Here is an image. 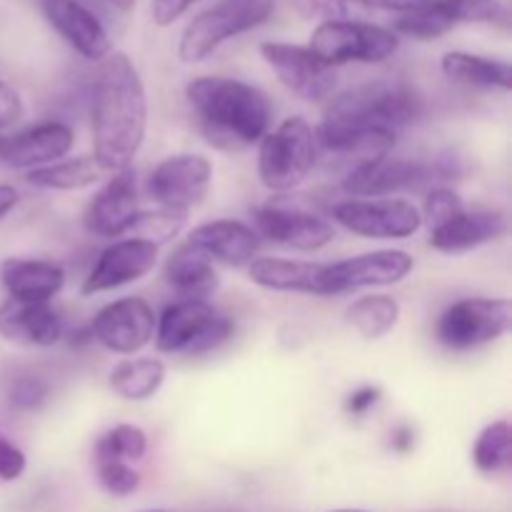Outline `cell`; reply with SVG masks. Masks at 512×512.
I'll list each match as a JSON object with an SVG mask.
<instances>
[{
	"instance_id": "20",
	"label": "cell",
	"mask_w": 512,
	"mask_h": 512,
	"mask_svg": "<svg viewBox=\"0 0 512 512\" xmlns=\"http://www.w3.org/2000/svg\"><path fill=\"white\" fill-rule=\"evenodd\" d=\"M188 243L203 250L213 263L228 268H248L260 250V238L250 225L233 218L210 220L190 230Z\"/></svg>"
},
{
	"instance_id": "43",
	"label": "cell",
	"mask_w": 512,
	"mask_h": 512,
	"mask_svg": "<svg viewBox=\"0 0 512 512\" xmlns=\"http://www.w3.org/2000/svg\"><path fill=\"white\" fill-rule=\"evenodd\" d=\"M413 448H415V430L405 423L398 425V428H393V433H390V450L400 455H408Z\"/></svg>"
},
{
	"instance_id": "45",
	"label": "cell",
	"mask_w": 512,
	"mask_h": 512,
	"mask_svg": "<svg viewBox=\"0 0 512 512\" xmlns=\"http://www.w3.org/2000/svg\"><path fill=\"white\" fill-rule=\"evenodd\" d=\"M110 3H113L118 10H123V13H128V10L135 8V0H110Z\"/></svg>"
},
{
	"instance_id": "16",
	"label": "cell",
	"mask_w": 512,
	"mask_h": 512,
	"mask_svg": "<svg viewBox=\"0 0 512 512\" xmlns=\"http://www.w3.org/2000/svg\"><path fill=\"white\" fill-rule=\"evenodd\" d=\"M75 133L63 120H43L38 125L8 135L0 143V163L13 170H35L58 163L73 150Z\"/></svg>"
},
{
	"instance_id": "42",
	"label": "cell",
	"mask_w": 512,
	"mask_h": 512,
	"mask_svg": "<svg viewBox=\"0 0 512 512\" xmlns=\"http://www.w3.org/2000/svg\"><path fill=\"white\" fill-rule=\"evenodd\" d=\"M380 388H375V385H365V388H358L353 390V393L348 395V400H345V410H348L350 415H365L368 410H373L375 405H378L380 400Z\"/></svg>"
},
{
	"instance_id": "40",
	"label": "cell",
	"mask_w": 512,
	"mask_h": 512,
	"mask_svg": "<svg viewBox=\"0 0 512 512\" xmlns=\"http://www.w3.org/2000/svg\"><path fill=\"white\" fill-rule=\"evenodd\" d=\"M23 110L25 105L18 90L10 83H5V80H0V130L18 123L23 118Z\"/></svg>"
},
{
	"instance_id": "3",
	"label": "cell",
	"mask_w": 512,
	"mask_h": 512,
	"mask_svg": "<svg viewBox=\"0 0 512 512\" xmlns=\"http://www.w3.org/2000/svg\"><path fill=\"white\" fill-rule=\"evenodd\" d=\"M320 158L318 133L303 115L268 130L258 148V178L270 193H290L305 183Z\"/></svg>"
},
{
	"instance_id": "47",
	"label": "cell",
	"mask_w": 512,
	"mask_h": 512,
	"mask_svg": "<svg viewBox=\"0 0 512 512\" xmlns=\"http://www.w3.org/2000/svg\"><path fill=\"white\" fill-rule=\"evenodd\" d=\"M143 512H168V510H143Z\"/></svg>"
},
{
	"instance_id": "39",
	"label": "cell",
	"mask_w": 512,
	"mask_h": 512,
	"mask_svg": "<svg viewBox=\"0 0 512 512\" xmlns=\"http://www.w3.org/2000/svg\"><path fill=\"white\" fill-rule=\"evenodd\" d=\"M25 468H28V460H25L23 450L13 440L0 435V480L3 483H13V480L23 478Z\"/></svg>"
},
{
	"instance_id": "5",
	"label": "cell",
	"mask_w": 512,
	"mask_h": 512,
	"mask_svg": "<svg viewBox=\"0 0 512 512\" xmlns=\"http://www.w3.org/2000/svg\"><path fill=\"white\" fill-rule=\"evenodd\" d=\"M275 0H220L213 8L195 15L183 30L178 55L183 63H200L210 58L225 40L243 35L268 23Z\"/></svg>"
},
{
	"instance_id": "10",
	"label": "cell",
	"mask_w": 512,
	"mask_h": 512,
	"mask_svg": "<svg viewBox=\"0 0 512 512\" xmlns=\"http://www.w3.org/2000/svg\"><path fill=\"white\" fill-rule=\"evenodd\" d=\"M260 55L273 68L280 83L300 100L318 103L330 98L338 85V73L333 65L323 63L308 45L268 40L260 45Z\"/></svg>"
},
{
	"instance_id": "41",
	"label": "cell",
	"mask_w": 512,
	"mask_h": 512,
	"mask_svg": "<svg viewBox=\"0 0 512 512\" xmlns=\"http://www.w3.org/2000/svg\"><path fill=\"white\" fill-rule=\"evenodd\" d=\"M195 3H203V0H153V20L160 28H168L175 20L183 18Z\"/></svg>"
},
{
	"instance_id": "6",
	"label": "cell",
	"mask_w": 512,
	"mask_h": 512,
	"mask_svg": "<svg viewBox=\"0 0 512 512\" xmlns=\"http://www.w3.org/2000/svg\"><path fill=\"white\" fill-rule=\"evenodd\" d=\"M512 325L508 298H463L450 303L435 320V340L453 353L483 348L503 338Z\"/></svg>"
},
{
	"instance_id": "22",
	"label": "cell",
	"mask_w": 512,
	"mask_h": 512,
	"mask_svg": "<svg viewBox=\"0 0 512 512\" xmlns=\"http://www.w3.org/2000/svg\"><path fill=\"white\" fill-rule=\"evenodd\" d=\"M0 283L13 300L50 303L65 285L63 265L40 258H5L0 263Z\"/></svg>"
},
{
	"instance_id": "44",
	"label": "cell",
	"mask_w": 512,
	"mask_h": 512,
	"mask_svg": "<svg viewBox=\"0 0 512 512\" xmlns=\"http://www.w3.org/2000/svg\"><path fill=\"white\" fill-rule=\"evenodd\" d=\"M20 193L13 188V185H0V223L18 208Z\"/></svg>"
},
{
	"instance_id": "8",
	"label": "cell",
	"mask_w": 512,
	"mask_h": 512,
	"mask_svg": "<svg viewBox=\"0 0 512 512\" xmlns=\"http://www.w3.org/2000/svg\"><path fill=\"white\" fill-rule=\"evenodd\" d=\"M330 215L340 228L370 240H405L423 228L420 208L405 198H348Z\"/></svg>"
},
{
	"instance_id": "46",
	"label": "cell",
	"mask_w": 512,
	"mask_h": 512,
	"mask_svg": "<svg viewBox=\"0 0 512 512\" xmlns=\"http://www.w3.org/2000/svg\"><path fill=\"white\" fill-rule=\"evenodd\" d=\"M330 512H368V510H353V508H340V510H330Z\"/></svg>"
},
{
	"instance_id": "30",
	"label": "cell",
	"mask_w": 512,
	"mask_h": 512,
	"mask_svg": "<svg viewBox=\"0 0 512 512\" xmlns=\"http://www.w3.org/2000/svg\"><path fill=\"white\" fill-rule=\"evenodd\" d=\"M148 453V435L133 423H120L95 440L93 458L98 463H135Z\"/></svg>"
},
{
	"instance_id": "12",
	"label": "cell",
	"mask_w": 512,
	"mask_h": 512,
	"mask_svg": "<svg viewBox=\"0 0 512 512\" xmlns=\"http://www.w3.org/2000/svg\"><path fill=\"white\" fill-rule=\"evenodd\" d=\"M253 225L258 238L270 240L298 253H318L335 240V228L330 220L313 210L290 208V205L268 203L253 210Z\"/></svg>"
},
{
	"instance_id": "34",
	"label": "cell",
	"mask_w": 512,
	"mask_h": 512,
	"mask_svg": "<svg viewBox=\"0 0 512 512\" xmlns=\"http://www.w3.org/2000/svg\"><path fill=\"white\" fill-rule=\"evenodd\" d=\"M185 225L183 213H173V210H153V213H138L133 225V238H143L153 245H165L180 233Z\"/></svg>"
},
{
	"instance_id": "48",
	"label": "cell",
	"mask_w": 512,
	"mask_h": 512,
	"mask_svg": "<svg viewBox=\"0 0 512 512\" xmlns=\"http://www.w3.org/2000/svg\"><path fill=\"white\" fill-rule=\"evenodd\" d=\"M0 143H3V135H0Z\"/></svg>"
},
{
	"instance_id": "37",
	"label": "cell",
	"mask_w": 512,
	"mask_h": 512,
	"mask_svg": "<svg viewBox=\"0 0 512 512\" xmlns=\"http://www.w3.org/2000/svg\"><path fill=\"white\" fill-rule=\"evenodd\" d=\"M295 8L303 18L333 23V20H355V10H360L353 0H295Z\"/></svg>"
},
{
	"instance_id": "18",
	"label": "cell",
	"mask_w": 512,
	"mask_h": 512,
	"mask_svg": "<svg viewBox=\"0 0 512 512\" xmlns=\"http://www.w3.org/2000/svg\"><path fill=\"white\" fill-rule=\"evenodd\" d=\"M40 10L55 33L85 60L100 63L113 50L105 25L80 0H40Z\"/></svg>"
},
{
	"instance_id": "9",
	"label": "cell",
	"mask_w": 512,
	"mask_h": 512,
	"mask_svg": "<svg viewBox=\"0 0 512 512\" xmlns=\"http://www.w3.org/2000/svg\"><path fill=\"white\" fill-rule=\"evenodd\" d=\"M213 183V163L200 153H178L160 160L148 175L150 200L163 210L188 215L200 205Z\"/></svg>"
},
{
	"instance_id": "7",
	"label": "cell",
	"mask_w": 512,
	"mask_h": 512,
	"mask_svg": "<svg viewBox=\"0 0 512 512\" xmlns=\"http://www.w3.org/2000/svg\"><path fill=\"white\" fill-rule=\"evenodd\" d=\"M308 48L333 68L345 63L375 65L398 53L400 38L390 28L365 20H333L313 30Z\"/></svg>"
},
{
	"instance_id": "14",
	"label": "cell",
	"mask_w": 512,
	"mask_h": 512,
	"mask_svg": "<svg viewBox=\"0 0 512 512\" xmlns=\"http://www.w3.org/2000/svg\"><path fill=\"white\" fill-rule=\"evenodd\" d=\"M158 245L143 238H123L110 243L95 260L93 270L80 285L83 295H98L138 283L158 265Z\"/></svg>"
},
{
	"instance_id": "21",
	"label": "cell",
	"mask_w": 512,
	"mask_h": 512,
	"mask_svg": "<svg viewBox=\"0 0 512 512\" xmlns=\"http://www.w3.org/2000/svg\"><path fill=\"white\" fill-rule=\"evenodd\" d=\"M508 233V215L503 210H463L448 223L430 230V248L458 255L500 240Z\"/></svg>"
},
{
	"instance_id": "15",
	"label": "cell",
	"mask_w": 512,
	"mask_h": 512,
	"mask_svg": "<svg viewBox=\"0 0 512 512\" xmlns=\"http://www.w3.org/2000/svg\"><path fill=\"white\" fill-rule=\"evenodd\" d=\"M138 213V175L133 168H125L113 173V178L95 193L85 208L83 225L98 238H120L130 235Z\"/></svg>"
},
{
	"instance_id": "11",
	"label": "cell",
	"mask_w": 512,
	"mask_h": 512,
	"mask_svg": "<svg viewBox=\"0 0 512 512\" xmlns=\"http://www.w3.org/2000/svg\"><path fill=\"white\" fill-rule=\"evenodd\" d=\"M153 305L138 295L113 300L95 313L90 323V338L115 355H135L153 343L155 335Z\"/></svg>"
},
{
	"instance_id": "4",
	"label": "cell",
	"mask_w": 512,
	"mask_h": 512,
	"mask_svg": "<svg viewBox=\"0 0 512 512\" xmlns=\"http://www.w3.org/2000/svg\"><path fill=\"white\" fill-rule=\"evenodd\" d=\"M235 320L208 300H175L155 320V350L163 355H208L228 343Z\"/></svg>"
},
{
	"instance_id": "33",
	"label": "cell",
	"mask_w": 512,
	"mask_h": 512,
	"mask_svg": "<svg viewBox=\"0 0 512 512\" xmlns=\"http://www.w3.org/2000/svg\"><path fill=\"white\" fill-rule=\"evenodd\" d=\"M8 405L18 413H40L50 403L53 385L43 375L25 373L10 380L8 385Z\"/></svg>"
},
{
	"instance_id": "38",
	"label": "cell",
	"mask_w": 512,
	"mask_h": 512,
	"mask_svg": "<svg viewBox=\"0 0 512 512\" xmlns=\"http://www.w3.org/2000/svg\"><path fill=\"white\" fill-rule=\"evenodd\" d=\"M360 10H390V13H418V10L453 8L458 18V5L463 0H353Z\"/></svg>"
},
{
	"instance_id": "25",
	"label": "cell",
	"mask_w": 512,
	"mask_h": 512,
	"mask_svg": "<svg viewBox=\"0 0 512 512\" xmlns=\"http://www.w3.org/2000/svg\"><path fill=\"white\" fill-rule=\"evenodd\" d=\"M440 68H443L445 78L453 80V83L468 85V88L505 90V93L512 88V70L505 60L450 50L440 60Z\"/></svg>"
},
{
	"instance_id": "35",
	"label": "cell",
	"mask_w": 512,
	"mask_h": 512,
	"mask_svg": "<svg viewBox=\"0 0 512 512\" xmlns=\"http://www.w3.org/2000/svg\"><path fill=\"white\" fill-rule=\"evenodd\" d=\"M463 210V198H460L453 188H433L425 195L420 218H423V223H428L430 230H433L438 228V225L448 223L450 218H455V215L463 213Z\"/></svg>"
},
{
	"instance_id": "17",
	"label": "cell",
	"mask_w": 512,
	"mask_h": 512,
	"mask_svg": "<svg viewBox=\"0 0 512 512\" xmlns=\"http://www.w3.org/2000/svg\"><path fill=\"white\" fill-rule=\"evenodd\" d=\"M425 180H430L425 163L385 155L350 168L343 178V193L348 198H390L403 190L420 188Z\"/></svg>"
},
{
	"instance_id": "1",
	"label": "cell",
	"mask_w": 512,
	"mask_h": 512,
	"mask_svg": "<svg viewBox=\"0 0 512 512\" xmlns=\"http://www.w3.org/2000/svg\"><path fill=\"white\" fill-rule=\"evenodd\" d=\"M93 158L108 175L133 168L148 130V98L138 68L125 53L100 60L93 80Z\"/></svg>"
},
{
	"instance_id": "32",
	"label": "cell",
	"mask_w": 512,
	"mask_h": 512,
	"mask_svg": "<svg viewBox=\"0 0 512 512\" xmlns=\"http://www.w3.org/2000/svg\"><path fill=\"white\" fill-rule=\"evenodd\" d=\"M458 25L453 8H433V10H418V13H403L395 18L393 33L405 35L413 40H435L453 30Z\"/></svg>"
},
{
	"instance_id": "29",
	"label": "cell",
	"mask_w": 512,
	"mask_h": 512,
	"mask_svg": "<svg viewBox=\"0 0 512 512\" xmlns=\"http://www.w3.org/2000/svg\"><path fill=\"white\" fill-rule=\"evenodd\" d=\"M345 320L350 328L365 340H380L393 333L400 320V303L393 295L373 293L353 300L345 308Z\"/></svg>"
},
{
	"instance_id": "23",
	"label": "cell",
	"mask_w": 512,
	"mask_h": 512,
	"mask_svg": "<svg viewBox=\"0 0 512 512\" xmlns=\"http://www.w3.org/2000/svg\"><path fill=\"white\" fill-rule=\"evenodd\" d=\"M248 278L275 293H305L325 298V263L288 258H255L248 265Z\"/></svg>"
},
{
	"instance_id": "36",
	"label": "cell",
	"mask_w": 512,
	"mask_h": 512,
	"mask_svg": "<svg viewBox=\"0 0 512 512\" xmlns=\"http://www.w3.org/2000/svg\"><path fill=\"white\" fill-rule=\"evenodd\" d=\"M98 485L113 498H128L140 488V473L130 463H98L95 465Z\"/></svg>"
},
{
	"instance_id": "26",
	"label": "cell",
	"mask_w": 512,
	"mask_h": 512,
	"mask_svg": "<svg viewBox=\"0 0 512 512\" xmlns=\"http://www.w3.org/2000/svg\"><path fill=\"white\" fill-rule=\"evenodd\" d=\"M165 363L160 358H125L108 373V385L115 395L130 403L155 398L165 383Z\"/></svg>"
},
{
	"instance_id": "27",
	"label": "cell",
	"mask_w": 512,
	"mask_h": 512,
	"mask_svg": "<svg viewBox=\"0 0 512 512\" xmlns=\"http://www.w3.org/2000/svg\"><path fill=\"white\" fill-rule=\"evenodd\" d=\"M105 175L108 173L100 168V163L93 155H78V158H63L58 163L28 170L25 173V183L38 190H63V193H73V190H85L90 185L100 183Z\"/></svg>"
},
{
	"instance_id": "31",
	"label": "cell",
	"mask_w": 512,
	"mask_h": 512,
	"mask_svg": "<svg viewBox=\"0 0 512 512\" xmlns=\"http://www.w3.org/2000/svg\"><path fill=\"white\" fill-rule=\"evenodd\" d=\"M473 463L480 473H505L512 463V428L508 420H495L480 430L473 445Z\"/></svg>"
},
{
	"instance_id": "13",
	"label": "cell",
	"mask_w": 512,
	"mask_h": 512,
	"mask_svg": "<svg viewBox=\"0 0 512 512\" xmlns=\"http://www.w3.org/2000/svg\"><path fill=\"white\" fill-rule=\"evenodd\" d=\"M413 255L405 250H373L325 265V295L398 285L413 273Z\"/></svg>"
},
{
	"instance_id": "2",
	"label": "cell",
	"mask_w": 512,
	"mask_h": 512,
	"mask_svg": "<svg viewBox=\"0 0 512 512\" xmlns=\"http://www.w3.org/2000/svg\"><path fill=\"white\" fill-rule=\"evenodd\" d=\"M185 98L198 118L205 140L225 153L260 143L273 123L275 105L268 93L238 78H195L185 88Z\"/></svg>"
},
{
	"instance_id": "28",
	"label": "cell",
	"mask_w": 512,
	"mask_h": 512,
	"mask_svg": "<svg viewBox=\"0 0 512 512\" xmlns=\"http://www.w3.org/2000/svg\"><path fill=\"white\" fill-rule=\"evenodd\" d=\"M425 100L415 85L405 80H375V115L390 130L405 128L423 118Z\"/></svg>"
},
{
	"instance_id": "24",
	"label": "cell",
	"mask_w": 512,
	"mask_h": 512,
	"mask_svg": "<svg viewBox=\"0 0 512 512\" xmlns=\"http://www.w3.org/2000/svg\"><path fill=\"white\" fill-rule=\"evenodd\" d=\"M163 273L178 300H208L220 285L213 260L188 240L168 255Z\"/></svg>"
},
{
	"instance_id": "19",
	"label": "cell",
	"mask_w": 512,
	"mask_h": 512,
	"mask_svg": "<svg viewBox=\"0 0 512 512\" xmlns=\"http://www.w3.org/2000/svg\"><path fill=\"white\" fill-rule=\"evenodd\" d=\"M63 315L53 303H25L5 298L0 303V338L23 348H53L63 340Z\"/></svg>"
}]
</instances>
